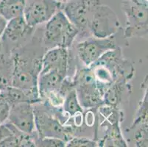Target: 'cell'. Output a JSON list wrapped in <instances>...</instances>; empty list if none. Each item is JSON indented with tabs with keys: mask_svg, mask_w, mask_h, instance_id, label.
<instances>
[{
	"mask_svg": "<svg viewBox=\"0 0 148 147\" xmlns=\"http://www.w3.org/2000/svg\"><path fill=\"white\" fill-rule=\"evenodd\" d=\"M79 29L69 21L62 10H59L47 21L43 36V44L47 49L72 45Z\"/></svg>",
	"mask_w": 148,
	"mask_h": 147,
	"instance_id": "6da1fadb",
	"label": "cell"
},
{
	"mask_svg": "<svg viewBox=\"0 0 148 147\" xmlns=\"http://www.w3.org/2000/svg\"><path fill=\"white\" fill-rule=\"evenodd\" d=\"M34 109L35 126L38 137H56L68 142L72 137L70 132L61 124L60 121L52 113L44 107L33 104Z\"/></svg>",
	"mask_w": 148,
	"mask_h": 147,
	"instance_id": "7a4b0ae2",
	"label": "cell"
},
{
	"mask_svg": "<svg viewBox=\"0 0 148 147\" xmlns=\"http://www.w3.org/2000/svg\"><path fill=\"white\" fill-rule=\"evenodd\" d=\"M63 3L57 0H25L23 16L29 26L47 21L55 13L61 10Z\"/></svg>",
	"mask_w": 148,
	"mask_h": 147,
	"instance_id": "3957f363",
	"label": "cell"
},
{
	"mask_svg": "<svg viewBox=\"0 0 148 147\" xmlns=\"http://www.w3.org/2000/svg\"><path fill=\"white\" fill-rule=\"evenodd\" d=\"M119 25L118 18L109 7L97 4L95 6L89 28L97 38H106L116 31Z\"/></svg>",
	"mask_w": 148,
	"mask_h": 147,
	"instance_id": "277c9868",
	"label": "cell"
},
{
	"mask_svg": "<svg viewBox=\"0 0 148 147\" xmlns=\"http://www.w3.org/2000/svg\"><path fill=\"white\" fill-rule=\"evenodd\" d=\"M34 28L26 22L24 16H18L8 21L0 40L13 53L32 36Z\"/></svg>",
	"mask_w": 148,
	"mask_h": 147,
	"instance_id": "5b68a950",
	"label": "cell"
},
{
	"mask_svg": "<svg viewBox=\"0 0 148 147\" xmlns=\"http://www.w3.org/2000/svg\"><path fill=\"white\" fill-rule=\"evenodd\" d=\"M75 90L79 103L85 107H95L102 102L95 77L88 71H82L75 79Z\"/></svg>",
	"mask_w": 148,
	"mask_h": 147,
	"instance_id": "8992f818",
	"label": "cell"
},
{
	"mask_svg": "<svg viewBox=\"0 0 148 147\" xmlns=\"http://www.w3.org/2000/svg\"><path fill=\"white\" fill-rule=\"evenodd\" d=\"M8 122L21 131L32 135L35 133V116L33 104L21 102L10 106Z\"/></svg>",
	"mask_w": 148,
	"mask_h": 147,
	"instance_id": "52a82bcc",
	"label": "cell"
},
{
	"mask_svg": "<svg viewBox=\"0 0 148 147\" xmlns=\"http://www.w3.org/2000/svg\"><path fill=\"white\" fill-rule=\"evenodd\" d=\"M114 41L108 38H95L86 40L77 46L79 57L88 66L95 63L106 51L114 49Z\"/></svg>",
	"mask_w": 148,
	"mask_h": 147,
	"instance_id": "ba28073f",
	"label": "cell"
},
{
	"mask_svg": "<svg viewBox=\"0 0 148 147\" xmlns=\"http://www.w3.org/2000/svg\"><path fill=\"white\" fill-rule=\"evenodd\" d=\"M69 52L67 48L56 47L47 51L41 59L40 72L56 70L66 76L69 68Z\"/></svg>",
	"mask_w": 148,
	"mask_h": 147,
	"instance_id": "9c48e42d",
	"label": "cell"
},
{
	"mask_svg": "<svg viewBox=\"0 0 148 147\" xmlns=\"http://www.w3.org/2000/svg\"><path fill=\"white\" fill-rule=\"evenodd\" d=\"M66 76L56 70L39 72L38 77V89L41 99H45L48 94L59 91Z\"/></svg>",
	"mask_w": 148,
	"mask_h": 147,
	"instance_id": "30bf717a",
	"label": "cell"
},
{
	"mask_svg": "<svg viewBox=\"0 0 148 147\" xmlns=\"http://www.w3.org/2000/svg\"><path fill=\"white\" fill-rule=\"evenodd\" d=\"M14 61L13 53L0 40V89L11 85Z\"/></svg>",
	"mask_w": 148,
	"mask_h": 147,
	"instance_id": "8fae6325",
	"label": "cell"
},
{
	"mask_svg": "<svg viewBox=\"0 0 148 147\" xmlns=\"http://www.w3.org/2000/svg\"><path fill=\"white\" fill-rule=\"evenodd\" d=\"M25 0H0V15L7 21L23 16Z\"/></svg>",
	"mask_w": 148,
	"mask_h": 147,
	"instance_id": "7c38bea8",
	"label": "cell"
},
{
	"mask_svg": "<svg viewBox=\"0 0 148 147\" xmlns=\"http://www.w3.org/2000/svg\"><path fill=\"white\" fill-rule=\"evenodd\" d=\"M64 110L70 116H75L78 113H83V108L79 103L75 88H70L66 94L63 102Z\"/></svg>",
	"mask_w": 148,
	"mask_h": 147,
	"instance_id": "4fadbf2b",
	"label": "cell"
},
{
	"mask_svg": "<svg viewBox=\"0 0 148 147\" xmlns=\"http://www.w3.org/2000/svg\"><path fill=\"white\" fill-rule=\"evenodd\" d=\"M35 143V146H42V147H61L66 146V142L59 138L56 137H38L33 138Z\"/></svg>",
	"mask_w": 148,
	"mask_h": 147,
	"instance_id": "5bb4252c",
	"label": "cell"
},
{
	"mask_svg": "<svg viewBox=\"0 0 148 147\" xmlns=\"http://www.w3.org/2000/svg\"><path fill=\"white\" fill-rule=\"evenodd\" d=\"M67 145L66 146L68 147H89V146H96V143L91 140L86 138V137H74L70 139L66 143Z\"/></svg>",
	"mask_w": 148,
	"mask_h": 147,
	"instance_id": "9a60e30c",
	"label": "cell"
},
{
	"mask_svg": "<svg viewBox=\"0 0 148 147\" xmlns=\"http://www.w3.org/2000/svg\"><path fill=\"white\" fill-rule=\"evenodd\" d=\"M10 109V106L9 103L0 94V125L5 123V121L8 120Z\"/></svg>",
	"mask_w": 148,
	"mask_h": 147,
	"instance_id": "2e32d148",
	"label": "cell"
},
{
	"mask_svg": "<svg viewBox=\"0 0 148 147\" xmlns=\"http://www.w3.org/2000/svg\"><path fill=\"white\" fill-rule=\"evenodd\" d=\"M7 23H8V21L0 15V39H1V37L3 34L5 27H6Z\"/></svg>",
	"mask_w": 148,
	"mask_h": 147,
	"instance_id": "e0dca14e",
	"label": "cell"
},
{
	"mask_svg": "<svg viewBox=\"0 0 148 147\" xmlns=\"http://www.w3.org/2000/svg\"><path fill=\"white\" fill-rule=\"evenodd\" d=\"M130 2H134L138 5L142 6H147V0H129Z\"/></svg>",
	"mask_w": 148,
	"mask_h": 147,
	"instance_id": "ac0fdd59",
	"label": "cell"
},
{
	"mask_svg": "<svg viewBox=\"0 0 148 147\" xmlns=\"http://www.w3.org/2000/svg\"><path fill=\"white\" fill-rule=\"evenodd\" d=\"M58 2H61V3H65V2H69V1H71V0H57Z\"/></svg>",
	"mask_w": 148,
	"mask_h": 147,
	"instance_id": "d6986e66",
	"label": "cell"
},
{
	"mask_svg": "<svg viewBox=\"0 0 148 147\" xmlns=\"http://www.w3.org/2000/svg\"><path fill=\"white\" fill-rule=\"evenodd\" d=\"M0 93H1V89H0Z\"/></svg>",
	"mask_w": 148,
	"mask_h": 147,
	"instance_id": "ffe728a7",
	"label": "cell"
}]
</instances>
